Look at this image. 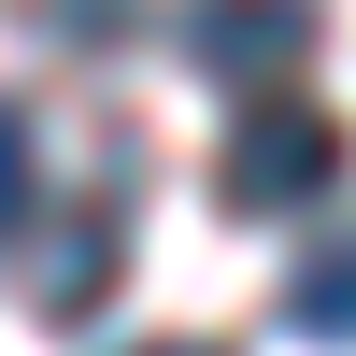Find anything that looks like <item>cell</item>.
Masks as SVG:
<instances>
[{
    "instance_id": "6da1fadb",
    "label": "cell",
    "mask_w": 356,
    "mask_h": 356,
    "mask_svg": "<svg viewBox=\"0 0 356 356\" xmlns=\"http://www.w3.org/2000/svg\"><path fill=\"white\" fill-rule=\"evenodd\" d=\"M214 186H228V214H300V200H328V186H342V114H314V100H257L243 129H228Z\"/></svg>"
},
{
    "instance_id": "7a4b0ae2",
    "label": "cell",
    "mask_w": 356,
    "mask_h": 356,
    "mask_svg": "<svg viewBox=\"0 0 356 356\" xmlns=\"http://www.w3.org/2000/svg\"><path fill=\"white\" fill-rule=\"evenodd\" d=\"M186 57L271 100V72L314 57V0H186Z\"/></svg>"
},
{
    "instance_id": "3957f363",
    "label": "cell",
    "mask_w": 356,
    "mask_h": 356,
    "mask_svg": "<svg viewBox=\"0 0 356 356\" xmlns=\"http://www.w3.org/2000/svg\"><path fill=\"white\" fill-rule=\"evenodd\" d=\"M285 328H314V342H356V228H328V243L285 271Z\"/></svg>"
},
{
    "instance_id": "277c9868",
    "label": "cell",
    "mask_w": 356,
    "mask_h": 356,
    "mask_svg": "<svg viewBox=\"0 0 356 356\" xmlns=\"http://www.w3.org/2000/svg\"><path fill=\"white\" fill-rule=\"evenodd\" d=\"M100 285H114V214H86L72 243L43 257V314H86V300H100Z\"/></svg>"
},
{
    "instance_id": "5b68a950",
    "label": "cell",
    "mask_w": 356,
    "mask_h": 356,
    "mask_svg": "<svg viewBox=\"0 0 356 356\" xmlns=\"http://www.w3.org/2000/svg\"><path fill=\"white\" fill-rule=\"evenodd\" d=\"M15 228H29V114L0 100V243H15Z\"/></svg>"
},
{
    "instance_id": "8992f818",
    "label": "cell",
    "mask_w": 356,
    "mask_h": 356,
    "mask_svg": "<svg viewBox=\"0 0 356 356\" xmlns=\"http://www.w3.org/2000/svg\"><path fill=\"white\" fill-rule=\"evenodd\" d=\"M43 29H86L100 43V29H129V0H43Z\"/></svg>"
},
{
    "instance_id": "52a82bcc",
    "label": "cell",
    "mask_w": 356,
    "mask_h": 356,
    "mask_svg": "<svg viewBox=\"0 0 356 356\" xmlns=\"http://www.w3.org/2000/svg\"><path fill=\"white\" fill-rule=\"evenodd\" d=\"M143 356H228V342H143Z\"/></svg>"
}]
</instances>
